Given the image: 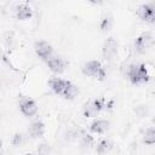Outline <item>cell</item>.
I'll return each instance as SVG.
<instances>
[{"label": "cell", "instance_id": "obj_5", "mask_svg": "<svg viewBox=\"0 0 155 155\" xmlns=\"http://www.w3.org/2000/svg\"><path fill=\"white\" fill-rule=\"evenodd\" d=\"M153 41H154V38H153V34L150 31H145V33H142L134 41V47L136 50L139 52V53H144L151 45H153Z\"/></svg>", "mask_w": 155, "mask_h": 155}, {"label": "cell", "instance_id": "obj_1", "mask_svg": "<svg viewBox=\"0 0 155 155\" xmlns=\"http://www.w3.org/2000/svg\"><path fill=\"white\" fill-rule=\"evenodd\" d=\"M127 76L130 81L133 85H139V84H145L149 81L150 76L147 69V65L140 63V64H131L128 65L127 69Z\"/></svg>", "mask_w": 155, "mask_h": 155}, {"label": "cell", "instance_id": "obj_20", "mask_svg": "<svg viewBox=\"0 0 155 155\" xmlns=\"http://www.w3.org/2000/svg\"><path fill=\"white\" fill-rule=\"evenodd\" d=\"M48 145L46 144H41L39 148H38V151H39V155H48Z\"/></svg>", "mask_w": 155, "mask_h": 155}, {"label": "cell", "instance_id": "obj_21", "mask_svg": "<svg viewBox=\"0 0 155 155\" xmlns=\"http://www.w3.org/2000/svg\"><path fill=\"white\" fill-rule=\"evenodd\" d=\"M24 155H34V154H30V153H28V154H24Z\"/></svg>", "mask_w": 155, "mask_h": 155}, {"label": "cell", "instance_id": "obj_16", "mask_svg": "<svg viewBox=\"0 0 155 155\" xmlns=\"http://www.w3.org/2000/svg\"><path fill=\"white\" fill-rule=\"evenodd\" d=\"M111 25H113V18H111V16H110L109 13L104 15V17L101 19V23H99V28H101V30H102L103 33L109 31L110 28H111Z\"/></svg>", "mask_w": 155, "mask_h": 155}, {"label": "cell", "instance_id": "obj_18", "mask_svg": "<svg viewBox=\"0 0 155 155\" xmlns=\"http://www.w3.org/2000/svg\"><path fill=\"white\" fill-rule=\"evenodd\" d=\"M94 143V139L91 134L88 133H84L81 137H80V144L82 148H91Z\"/></svg>", "mask_w": 155, "mask_h": 155}, {"label": "cell", "instance_id": "obj_12", "mask_svg": "<svg viewBox=\"0 0 155 155\" xmlns=\"http://www.w3.org/2000/svg\"><path fill=\"white\" fill-rule=\"evenodd\" d=\"M33 16V10L28 4H19L16 7V17L21 21L28 19Z\"/></svg>", "mask_w": 155, "mask_h": 155}, {"label": "cell", "instance_id": "obj_2", "mask_svg": "<svg viewBox=\"0 0 155 155\" xmlns=\"http://www.w3.org/2000/svg\"><path fill=\"white\" fill-rule=\"evenodd\" d=\"M82 73L87 76H92L98 80H103L107 75V73L99 61H90V62L85 63L82 67Z\"/></svg>", "mask_w": 155, "mask_h": 155}, {"label": "cell", "instance_id": "obj_9", "mask_svg": "<svg viewBox=\"0 0 155 155\" xmlns=\"http://www.w3.org/2000/svg\"><path fill=\"white\" fill-rule=\"evenodd\" d=\"M48 68L53 73H62L65 68V62L62 57L59 56H51L47 61H46Z\"/></svg>", "mask_w": 155, "mask_h": 155}, {"label": "cell", "instance_id": "obj_19", "mask_svg": "<svg viewBox=\"0 0 155 155\" xmlns=\"http://www.w3.org/2000/svg\"><path fill=\"white\" fill-rule=\"evenodd\" d=\"M22 142H23V134H22V133H19V132L15 133V134H13V137H12V145L18 147V145H21V144H22Z\"/></svg>", "mask_w": 155, "mask_h": 155}, {"label": "cell", "instance_id": "obj_4", "mask_svg": "<svg viewBox=\"0 0 155 155\" xmlns=\"http://www.w3.org/2000/svg\"><path fill=\"white\" fill-rule=\"evenodd\" d=\"M138 17L148 23H154L155 22V4L150 2V4H143L138 7L137 11Z\"/></svg>", "mask_w": 155, "mask_h": 155}, {"label": "cell", "instance_id": "obj_17", "mask_svg": "<svg viewBox=\"0 0 155 155\" xmlns=\"http://www.w3.org/2000/svg\"><path fill=\"white\" fill-rule=\"evenodd\" d=\"M143 142L148 145H153L155 143V128L151 126L149 127L145 133H144V137H143Z\"/></svg>", "mask_w": 155, "mask_h": 155}, {"label": "cell", "instance_id": "obj_8", "mask_svg": "<svg viewBox=\"0 0 155 155\" xmlns=\"http://www.w3.org/2000/svg\"><path fill=\"white\" fill-rule=\"evenodd\" d=\"M19 109H21L22 114L27 117H31L38 113V105L30 98H23L19 103Z\"/></svg>", "mask_w": 155, "mask_h": 155}, {"label": "cell", "instance_id": "obj_10", "mask_svg": "<svg viewBox=\"0 0 155 155\" xmlns=\"http://www.w3.org/2000/svg\"><path fill=\"white\" fill-rule=\"evenodd\" d=\"M69 80H64L61 78H52L48 80V86L51 87V90L57 93V94H62V92L64 91V88L67 87Z\"/></svg>", "mask_w": 155, "mask_h": 155}, {"label": "cell", "instance_id": "obj_15", "mask_svg": "<svg viewBox=\"0 0 155 155\" xmlns=\"http://www.w3.org/2000/svg\"><path fill=\"white\" fill-rule=\"evenodd\" d=\"M113 147H114V144H113L111 140H109V139H103V140H101V142L98 143V145H97V153H98L99 155L107 154V153H109V151L113 149Z\"/></svg>", "mask_w": 155, "mask_h": 155}, {"label": "cell", "instance_id": "obj_6", "mask_svg": "<svg viewBox=\"0 0 155 155\" xmlns=\"http://www.w3.org/2000/svg\"><path fill=\"white\" fill-rule=\"evenodd\" d=\"M103 57L107 61H111L113 58H115V56L117 54V41L114 38H108L103 45Z\"/></svg>", "mask_w": 155, "mask_h": 155}, {"label": "cell", "instance_id": "obj_13", "mask_svg": "<svg viewBox=\"0 0 155 155\" xmlns=\"http://www.w3.org/2000/svg\"><path fill=\"white\" fill-rule=\"evenodd\" d=\"M109 127V121L99 119V120H94L91 125H90V131L93 133H104Z\"/></svg>", "mask_w": 155, "mask_h": 155}, {"label": "cell", "instance_id": "obj_14", "mask_svg": "<svg viewBox=\"0 0 155 155\" xmlns=\"http://www.w3.org/2000/svg\"><path fill=\"white\" fill-rule=\"evenodd\" d=\"M79 94V88L76 85H74L73 82H68L67 87L64 88V91L62 92V96L65 98V99H74L76 96Z\"/></svg>", "mask_w": 155, "mask_h": 155}, {"label": "cell", "instance_id": "obj_3", "mask_svg": "<svg viewBox=\"0 0 155 155\" xmlns=\"http://www.w3.org/2000/svg\"><path fill=\"white\" fill-rule=\"evenodd\" d=\"M104 108H105V101L103 98H98V99H93V101L87 102L84 105L82 113L86 117H93L98 113H101Z\"/></svg>", "mask_w": 155, "mask_h": 155}, {"label": "cell", "instance_id": "obj_7", "mask_svg": "<svg viewBox=\"0 0 155 155\" xmlns=\"http://www.w3.org/2000/svg\"><path fill=\"white\" fill-rule=\"evenodd\" d=\"M35 53L44 61H47L51 56H53V48L51 46V44H48L47 41H38L35 44Z\"/></svg>", "mask_w": 155, "mask_h": 155}, {"label": "cell", "instance_id": "obj_11", "mask_svg": "<svg viewBox=\"0 0 155 155\" xmlns=\"http://www.w3.org/2000/svg\"><path fill=\"white\" fill-rule=\"evenodd\" d=\"M28 132H29V136L31 138H39V137H41L44 134V132H45V125H44V122L40 121V120H36V121L31 122L30 126H29V128H28Z\"/></svg>", "mask_w": 155, "mask_h": 155}]
</instances>
